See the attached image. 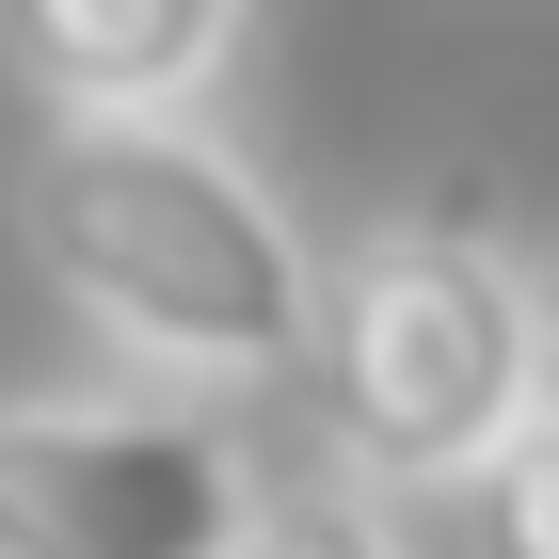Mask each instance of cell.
<instances>
[{"instance_id": "8992f818", "label": "cell", "mask_w": 559, "mask_h": 559, "mask_svg": "<svg viewBox=\"0 0 559 559\" xmlns=\"http://www.w3.org/2000/svg\"><path fill=\"white\" fill-rule=\"evenodd\" d=\"M240 559H400V527L368 512V496H272V527Z\"/></svg>"}, {"instance_id": "7a4b0ae2", "label": "cell", "mask_w": 559, "mask_h": 559, "mask_svg": "<svg viewBox=\"0 0 559 559\" xmlns=\"http://www.w3.org/2000/svg\"><path fill=\"white\" fill-rule=\"evenodd\" d=\"M320 416H336V464L368 496H416V479H479L544 416V304L496 240L464 224H384L320 272Z\"/></svg>"}, {"instance_id": "5b68a950", "label": "cell", "mask_w": 559, "mask_h": 559, "mask_svg": "<svg viewBox=\"0 0 559 559\" xmlns=\"http://www.w3.org/2000/svg\"><path fill=\"white\" fill-rule=\"evenodd\" d=\"M479 544L496 559H559V416H527L496 464H479Z\"/></svg>"}, {"instance_id": "277c9868", "label": "cell", "mask_w": 559, "mask_h": 559, "mask_svg": "<svg viewBox=\"0 0 559 559\" xmlns=\"http://www.w3.org/2000/svg\"><path fill=\"white\" fill-rule=\"evenodd\" d=\"M0 48L33 64L64 129H192V96L240 64V16L224 0H16Z\"/></svg>"}, {"instance_id": "3957f363", "label": "cell", "mask_w": 559, "mask_h": 559, "mask_svg": "<svg viewBox=\"0 0 559 559\" xmlns=\"http://www.w3.org/2000/svg\"><path fill=\"white\" fill-rule=\"evenodd\" d=\"M272 527L192 400H0V559H240Z\"/></svg>"}, {"instance_id": "6da1fadb", "label": "cell", "mask_w": 559, "mask_h": 559, "mask_svg": "<svg viewBox=\"0 0 559 559\" xmlns=\"http://www.w3.org/2000/svg\"><path fill=\"white\" fill-rule=\"evenodd\" d=\"M33 272L112 368H144L192 416L320 352V257L224 129H48Z\"/></svg>"}, {"instance_id": "52a82bcc", "label": "cell", "mask_w": 559, "mask_h": 559, "mask_svg": "<svg viewBox=\"0 0 559 559\" xmlns=\"http://www.w3.org/2000/svg\"><path fill=\"white\" fill-rule=\"evenodd\" d=\"M527 304H544V416H559V288H527Z\"/></svg>"}]
</instances>
